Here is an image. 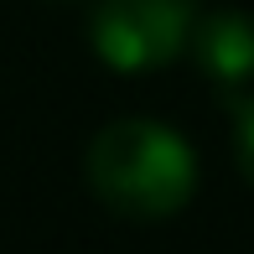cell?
<instances>
[{"mask_svg": "<svg viewBox=\"0 0 254 254\" xmlns=\"http://www.w3.org/2000/svg\"><path fill=\"white\" fill-rule=\"evenodd\" d=\"M88 187L114 218L156 223L192 202L197 192V156L171 125L151 114L114 120L88 140Z\"/></svg>", "mask_w": 254, "mask_h": 254, "instance_id": "cell-1", "label": "cell"}, {"mask_svg": "<svg viewBox=\"0 0 254 254\" xmlns=\"http://www.w3.org/2000/svg\"><path fill=\"white\" fill-rule=\"evenodd\" d=\"M88 42L120 73H151L192 42L187 0H99Z\"/></svg>", "mask_w": 254, "mask_h": 254, "instance_id": "cell-2", "label": "cell"}, {"mask_svg": "<svg viewBox=\"0 0 254 254\" xmlns=\"http://www.w3.org/2000/svg\"><path fill=\"white\" fill-rule=\"evenodd\" d=\"M192 57L213 88H244L254 78V21L239 10H218V16L192 21Z\"/></svg>", "mask_w": 254, "mask_h": 254, "instance_id": "cell-3", "label": "cell"}, {"mask_svg": "<svg viewBox=\"0 0 254 254\" xmlns=\"http://www.w3.org/2000/svg\"><path fill=\"white\" fill-rule=\"evenodd\" d=\"M234 166L254 187V94L234 99Z\"/></svg>", "mask_w": 254, "mask_h": 254, "instance_id": "cell-4", "label": "cell"}]
</instances>
